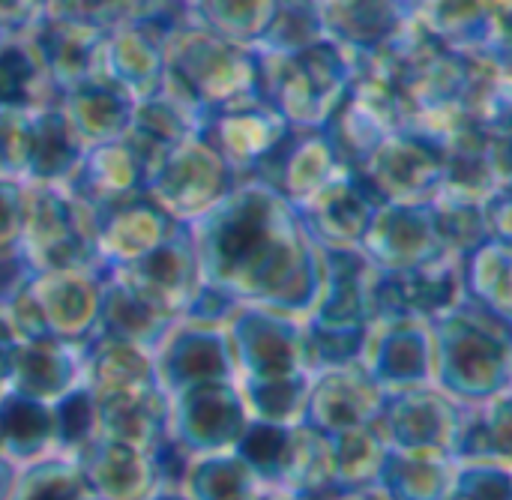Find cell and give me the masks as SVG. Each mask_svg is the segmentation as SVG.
Here are the masks:
<instances>
[{
	"label": "cell",
	"mask_w": 512,
	"mask_h": 500,
	"mask_svg": "<svg viewBox=\"0 0 512 500\" xmlns=\"http://www.w3.org/2000/svg\"><path fill=\"white\" fill-rule=\"evenodd\" d=\"M24 36L57 93L99 69V51L105 42V27L99 24L45 12Z\"/></svg>",
	"instance_id": "obj_19"
},
{
	"label": "cell",
	"mask_w": 512,
	"mask_h": 500,
	"mask_svg": "<svg viewBox=\"0 0 512 500\" xmlns=\"http://www.w3.org/2000/svg\"><path fill=\"white\" fill-rule=\"evenodd\" d=\"M228 348L231 357L249 372V384L288 378L300 372L303 357V327L294 315L273 312L264 306H237L228 315Z\"/></svg>",
	"instance_id": "obj_10"
},
{
	"label": "cell",
	"mask_w": 512,
	"mask_h": 500,
	"mask_svg": "<svg viewBox=\"0 0 512 500\" xmlns=\"http://www.w3.org/2000/svg\"><path fill=\"white\" fill-rule=\"evenodd\" d=\"M177 393L180 402L174 408V435L186 450L216 453L228 444H237L240 432L246 429V405L228 381H204Z\"/></svg>",
	"instance_id": "obj_18"
},
{
	"label": "cell",
	"mask_w": 512,
	"mask_h": 500,
	"mask_svg": "<svg viewBox=\"0 0 512 500\" xmlns=\"http://www.w3.org/2000/svg\"><path fill=\"white\" fill-rule=\"evenodd\" d=\"M390 441L399 453L435 456L441 447L456 444L459 420L450 405L429 393H402L396 402H384Z\"/></svg>",
	"instance_id": "obj_27"
},
{
	"label": "cell",
	"mask_w": 512,
	"mask_h": 500,
	"mask_svg": "<svg viewBox=\"0 0 512 500\" xmlns=\"http://www.w3.org/2000/svg\"><path fill=\"white\" fill-rule=\"evenodd\" d=\"M282 0H183V18L246 48H255L276 21Z\"/></svg>",
	"instance_id": "obj_32"
},
{
	"label": "cell",
	"mask_w": 512,
	"mask_h": 500,
	"mask_svg": "<svg viewBox=\"0 0 512 500\" xmlns=\"http://www.w3.org/2000/svg\"><path fill=\"white\" fill-rule=\"evenodd\" d=\"M288 129L291 126L279 114H273L267 105L249 102V105L210 114L201 135L216 147L225 165L243 180L258 168V162L279 144V138Z\"/></svg>",
	"instance_id": "obj_22"
},
{
	"label": "cell",
	"mask_w": 512,
	"mask_h": 500,
	"mask_svg": "<svg viewBox=\"0 0 512 500\" xmlns=\"http://www.w3.org/2000/svg\"><path fill=\"white\" fill-rule=\"evenodd\" d=\"M240 177L225 165L216 147L201 135H186L147 177L144 195L156 201L174 222H192L210 210Z\"/></svg>",
	"instance_id": "obj_7"
},
{
	"label": "cell",
	"mask_w": 512,
	"mask_h": 500,
	"mask_svg": "<svg viewBox=\"0 0 512 500\" xmlns=\"http://www.w3.org/2000/svg\"><path fill=\"white\" fill-rule=\"evenodd\" d=\"M512 252L510 240L489 237L468 255L456 258L459 288L462 297L483 306L486 312L498 315L501 321H510V294H512Z\"/></svg>",
	"instance_id": "obj_30"
},
{
	"label": "cell",
	"mask_w": 512,
	"mask_h": 500,
	"mask_svg": "<svg viewBox=\"0 0 512 500\" xmlns=\"http://www.w3.org/2000/svg\"><path fill=\"white\" fill-rule=\"evenodd\" d=\"M378 204H429L444 183V147L420 132H390L354 168Z\"/></svg>",
	"instance_id": "obj_8"
},
{
	"label": "cell",
	"mask_w": 512,
	"mask_h": 500,
	"mask_svg": "<svg viewBox=\"0 0 512 500\" xmlns=\"http://www.w3.org/2000/svg\"><path fill=\"white\" fill-rule=\"evenodd\" d=\"M162 357L156 366V378L177 393L192 384L204 381H228L231 378V348L228 336L216 324H195L171 327L159 342Z\"/></svg>",
	"instance_id": "obj_20"
},
{
	"label": "cell",
	"mask_w": 512,
	"mask_h": 500,
	"mask_svg": "<svg viewBox=\"0 0 512 500\" xmlns=\"http://www.w3.org/2000/svg\"><path fill=\"white\" fill-rule=\"evenodd\" d=\"M102 288L99 267L33 270L6 309L21 339L84 342L99 327Z\"/></svg>",
	"instance_id": "obj_5"
},
{
	"label": "cell",
	"mask_w": 512,
	"mask_h": 500,
	"mask_svg": "<svg viewBox=\"0 0 512 500\" xmlns=\"http://www.w3.org/2000/svg\"><path fill=\"white\" fill-rule=\"evenodd\" d=\"M177 321L165 318L159 309H153L138 291H132L120 276L105 273V288H102V312H99V327L96 333H108L144 348H156L165 333Z\"/></svg>",
	"instance_id": "obj_31"
},
{
	"label": "cell",
	"mask_w": 512,
	"mask_h": 500,
	"mask_svg": "<svg viewBox=\"0 0 512 500\" xmlns=\"http://www.w3.org/2000/svg\"><path fill=\"white\" fill-rule=\"evenodd\" d=\"M84 477L69 462H42L18 486L15 500H81Z\"/></svg>",
	"instance_id": "obj_37"
},
{
	"label": "cell",
	"mask_w": 512,
	"mask_h": 500,
	"mask_svg": "<svg viewBox=\"0 0 512 500\" xmlns=\"http://www.w3.org/2000/svg\"><path fill=\"white\" fill-rule=\"evenodd\" d=\"M81 153H84V144L75 138L57 102L27 111L21 183H30V186L66 183Z\"/></svg>",
	"instance_id": "obj_25"
},
{
	"label": "cell",
	"mask_w": 512,
	"mask_h": 500,
	"mask_svg": "<svg viewBox=\"0 0 512 500\" xmlns=\"http://www.w3.org/2000/svg\"><path fill=\"white\" fill-rule=\"evenodd\" d=\"M48 12V0H0V27L6 33H27Z\"/></svg>",
	"instance_id": "obj_39"
},
{
	"label": "cell",
	"mask_w": 512,
	"mask_h": 500,
	"mask_svg": "<svg viewBox=\"0 0 512 500\" xmlns=\"http://www.w3.org/2000/svg\"><path fill=\"white\" fill-rule=\"evenodd\" d=\"M6 36H9V33H6V30H3V27H0V42H3V39H6Z\"/></svg>",
	"instance_id": "obj_41"
},
{
	"label": "cell",
	"mask_w": 512,
	"mask_h": 500,
	"mask_svg": "<svg viewBox=\"0 0 512 500\" xmlns=\"http://www.w3.org/2000/svg\"><path fill=\"white\" fill-rule=\"evenodd\" d=\"M510 321L459 297L429 321L438 378L462 399H492L510 378Z\"/></svg>",
	"instance_id": "obj_4"
},
{
	"label": "cell",
	"mask_w": 512,
	"mask_h": 500,
	"mask_svg": "<svg viewBox=\"0 0 512 500\" xmlns=\"http://www.w3.org/2000/svg\"><path fill=\"white\" fill-rule=\"evenodd\" d=\"M381 327L375 336L372 351V369L369 375L381 387H420L432 372V333L429 321L420 318H390V321H372Z\"/></svg>",
	"instance_id": "obj_26"
},
{
	"label": "cell",
	"mask_w": 512,
	"mask_h": 500,
	"mask_svg": "<svg viewBox=\"0 0 512 500\" xmlns=\"http://www.w3.org/2000/svg\"><path fill=\"white\" fill-rule=\"evenodd\" d=\"M294 210L306 237L321 252H360L378 201L354 168H339L330 183Z\"/></svg>",
	"instance_id": "obj_11"
},
{
	"label": "cell",
	"mask_w": 512,
	"mask_h": 500,
	"mask_svg": "<svg viewBox=\"0 0 512 500\" xmlns=\"http://www.w3.org/2000/svg\"><path fill=\"white\" fill-rule=\"evenodd\" d=\"M162 93L186 108L204 129L210 114L258 102L255 51L228 42L192 21H177L165 36Z\"/></svg>",
	"instance_id": "obj_2"
},
{
	"label": "cell",
	"mask_w": 512,
	"mask_h": 500,
	"mask_svg": "<svg viewBox=\"0 0 512 500\" xmlns=\"http://www.w3.org/2000/svg\"><path fill=\"white\" fill-rule=\"evenodd\" d=\"M378 477L393 500H441L450 489L444 465L423 453H387Z\"/></svg>",
	"instance_id": "obj_34"
},
{
	"label": "cell",
	"mask_w": 512,
	"mask_h": 500,
	"mask_svg": "<svg viewBox=\"0 0 512 500\" xmlns=\"http://www.w3.org/2000/svg\"><path fill=\"white\" fill-rule=\"evenodd\" d=\"M339 168L345 165L336 159L327 135L318 126V129H288L249 177L267 183L291 207H300L324 183H330V177Z\"/></svg>",
	"instance_id": "obj_15"
},
{
	"label": "cell",
	"mask_w": 512,
	"mask_h": 500,
	"mask_svg": "<svg viewBox=\"0 0 512 500\" xmlns=\"http://www.w3.org/2000/svg\"><path fill=\"white\" fill-rule=\"evenodd\" d=\"M360 255L378 270H417L453 261L438 231L435 207L429 204H378Z\"/></svg>",
	"instance_id": "obj_9"
},
{
	"label": "cell",
	"mask_w": 512,
	"mask_h": 500,
	"mask_svg": "<svg viewBox=\"0 0 512 500\" xmlns=\"http://www.w3.org/2000/svg\"><path fill=\"white\" fill-rule=\"evenodd\" d=\"M252 51L258 69V102L279 114L291 129H318L354 78L357 57L327 36L294 51L261 45Z\"/></svg>",
	"instance_id": "obj_3"
},
{
	"label": "cell",
	"mask_w": 512,
	"mask_h": 500,
	"mask_svg": "<svg viewBox=\"0 0 512 500\" xmlns=\"http://www.w3.org/2000/svg\"><path fill=\"white\" fill-rule=\"evenodd\" d=\"M327 39L354 57L378 51L411 18L405 0H303Z\"/></svg>",
	"instance_id": "obj_21"
},
{
	"label": "cell",
	"mask_w": 512,
	"mask_h": 500,
	"mask_svg": "<svg viewBox=\"0 0 512 500\" xmlns=\"http://www.w3.org/2000/svg\"><path fill=\"white\" fill-rule=\"evenodd\" d=\"M27 276H30V267L18 258V252L0 255V303H9L15 291L27 282Z\"/></svg>",
	"instance_id": "obj_40"
},
{
	"label": "cell",
	"mask_w": 512,
	"mask_h": 500,
	"mask_svg": "<svg viewBox=\"0 0 512 500\" xmlns=\"http://www.w3.org/2000/svg\"><path fill=\"white\" fill-rule=\"evenodd\" d=\"M384 408V387L369 375L348 366H333L309 387L303 420L318 435H336L345 429L369 426Z\"/></svg>",
	"instance_id": "obj_17"
},
{
	"label": "cell",
	"mask_w": 512,
	"mask_h": 500,
	"mask_svg": "<svg viewBox=\"0 0 512 500\" xmlns=\"http://www.w3.org/2000/svg\"><path fill=\"white\" fill-rule=\"evenodd\" d=\"M252 471L234 456H210L189 471L198 500H252Z\"/></svg>",
	"instance_id": "obj_36"
},
{
	"label": "cell",
	"mask_w": 512,
	"mask_h": 500,
	"mask_svg": "<svg viewBox=\"0 0 512 500\" xmlns=\"http://www.w3.org/2000/svg\"><path fill=\"white\" fill-rule=\"evenodd\" d=\"M87 210L144 192V168L123 138L84 147L75 171L63 183Z\"/></svg>",
	"instance_id": "obj_24"
},
{
	"label": "cell",
	"mask_w": 512,
	"mask_h": 500,
	"mask_svg": "<svg viewBox=\"0 0 512 500\" xmlns=\"http://www.w3.org/2000/svg\"><path fill=\"white\" fill-rule=\"evenodd\" d=\"M87 459L81 468L84 483L105 500H135L150 489V480L156 477V462H147L138 447L102 438L90 441Z\"/></svg>",
	"instance_id": "obj_29"
},
{
	"label": "cell",
	"mask_w": 512,
	"mask_h": 500,
	"mask_svg": "<svg viewBox=\"0 0 512 500\" xmlns=\"http://www.w3.org/2000/svg\"><path fill=\"white\" fill-rule=\"evenodd\" d=\"M54 438V414L45 402L6 393L0 399V450L6 459H33Z\"/></svg>",
	"instance_id": "obj_33"
},
{
	"label": "cell",
	"mask_w": 512,
	"mask_h": 500,
	"mask_svg": "<svg viewBox=\"0 0 512 500\" xmlns=\"http://www.w3.org/2000/svg\"><path fill=\"white\" fill-rule=\"evenodd\" d=\"M93 210H87L63 183H24V219L18 258L33 270L96 267L93 261Z\"/></svg>",
	"instance_id": "obj_6"
},
{
	"label": "cell",
	"mask_w": 512,
	"mask_h": 500,
	"mask_svg": "<svg viewBox=\"0 0 512 500\" xmlns=\"http://www.w3.org/2000/svg\"><path fill=\"white\" fill-rule=\"evenodd\" d=\"M57 105L63 117L69 120L75 138L84 147H93V144L117 141L126 135L132 123L135 99L102 72H93L69 84L66 90H60Z\"/></svg>",
	"instance_id": "obj_23"
},
{
	"label": "cell",
	"mask_w": 512,
	"mask_h": 500,
	"mask_svg": "<svg viewBox=\"0 0 512 500\" xmlns=\"http://www.w3.org/2000/svg\"><path fill=\"white\" fill-rule=\"evenodd\" d=\"M201 285L237 306L309 315L324 288V255L297 210L255 177H243L210 210L183 222Z\"/></svg>",
	"instance_id": "obj_1"
},
{
	"label": "cell",
	"mask_w": 512,
	"mask_h": 500,
	"mask_svg": "<svg viewBox=\"0 0 512 500\" xmlns=\"http://www.w3.org/2000/svg\"><path fill=\"white\" fill-rule=\"evenodd\" d=\"M177 21L183 18L153 15L108 27L96 72L120 84L132 99L153 96L162 87L165 75V36Z\"/></svg>",
	"instance_id": "obj_13"
},
{
	"label": "cell",
	"mask_w": 512,
	"mask_h": 500,
	"mask_svg": "<svg viewBox=\"0 0 512 500\" xmlns=\"http://www.w3.org/2000/svg\"><path fill=\"white\" fill-rule=\"evenodd\" d=\"M114 276H120L132 291H138L165 318L180 321L195 291L201 288V273H198L195 249H192V237L186 225L180 222L153 252L117 270Z\"/></svg>",
	"instance_id": "obj_14"
},
{
	"label": "cell",
	"mask_w": 512,
	"mask_h": 500,
	"mask_svg": "<svg viewBox=\"0 0 512 500\" xmlns=\"http://www.w3.org/2000/svg\"><path fill=\"white\" fill-rule=\"evenodd\" d=\"M408 15L453 51H495L510 57V18L489 0H405Z\"/></svg>",
	"instance_id": "obj_16"
},
{
	"label": "cell",
	"mask_w": 512,
	"mask_h": 500,
	"mask_svg": "<svg viewBox=\"0 0 512 500\" xmlns=\"http://www.w3.org/2000/svg\"><path fill=\"white\" fill-rule=\"evenodd\" d=\"M78 360L69 354L66 342L57 339H21L9 348L6 384L30 399H60L75 387Z\"/></svg>",
	"instance_id": "obj_28"
},
{
	"label": "cell",
	"mask_w": 512,
	"mask_h": 500,
	"mask_svg": "<svg viewBox=\"0 0 512 500\" xmlns=\"http://www.w3.org/2000/svg\"><path fill=\"white\" fill-rule=\"evenodd\" d=\"M435 207V219H438V231L441 240L447 246V255L456 261L462 255H468L471 249H477L480 243H486L489 234V222H486V210L483 201H465V198H450V195H438L432 201Z\"/></svg>",
	"instance_id": "obj_35"
},
{
	"label": "cell",
	"mask_w": 512,
	"mask_h": 500,
	"mask_svg": "<svg viewBox=\"0 0 512 500\" xmlns=\"http://www.w3.org/2000/svg\"><path fill=\"white\" fill-rule=\"evenodd\" d=\"M24 219V183L0 177V255H12L18 249Z\"/></svg>",
	"instance_id": "obj_38"
},
{
	"label": "cell",
	"mask_w": 512,
	"mask_h": 500,
	"mask_svg": "<svg viewBox=\"0 0 512 500\" xmlns=\"http://www.w3.org/2000/svg\"><path fill=\"white\" fill-rule=\"evenodd\" d=\"M180 222H174L144 192L93 210V261L102 273H117L153 252Z\"/></svg>",
	"instance_id": "obj_12"
}]
</instances>
